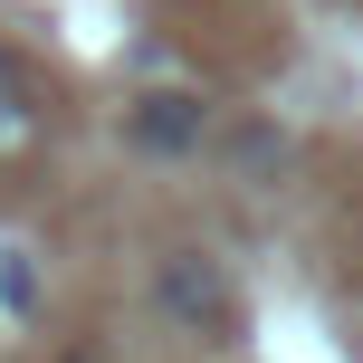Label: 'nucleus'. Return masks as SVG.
I'll use <instances>...</instances> for the list:
<instances>
[{
	"mask_svg": "<svg viewBox=\"0 0 363 363\" xmlns=\"http://www.w3.org/2000/svg\"><path fill=\"white\" fill-rule=\"evenodd\" d=\"M153 296H163L172 325L211 335V345H230V335H239V296H230V277H220L201 249H172L163 268H153Z\"/></svg>",
	"mask_w": 363,
	"mask_h": 363,
	"instance_id": "f257e3e1",
	"label": "nucleus"
},
{
	"mask_svg": "<svg viewBox=\"0 0 363 363\" xmlns=\"http://www.w3.org/2000/svg\"><path fill=\"white\" fill-rule=\"evenodd\" d=\"M201 125H211V106H201V96H182V86H153L144 106H134V134H144L153 153H182V144H201Z\"/></svg>",
	"mask_w": 363,
	"mask_h": 363,
	"instance_id": "f03ea898",
	"label": "nucleus"
},
{
	"mask_svg": "<svg viewBox=\"0 0 363 363\" xmlns=\"http://www.w3.org/2000/svg\"><path fill=\"white\" fill-rule=\"evenodd\" d=\"M0 306H10V315L38 306V268H29V249H0Z\"/></svg>",
	"mask_w": 363,
	"mask_h": 363,
	"instance_id": "7ed1b4c3",
	"label": "nucleus"
},
{
	"mask_svg": "<svg viewBox=\"0 0 363 363\" xmlns=\"http://www.w3.org/2000/svg\"><path fill=\"white\" fill-rule=\"evenodd\" d=\"M19 134V77H10V57H0V144Z\"/></svg>",
	"mask_w": 363,
	"mask_h": 363,
	"instance_id": "20e7f679",
	"label": "nucleus"
}]
</instances>
